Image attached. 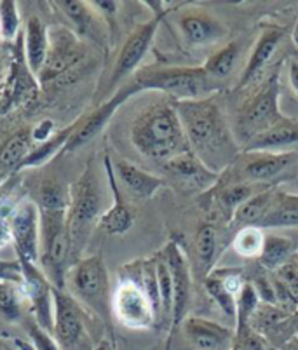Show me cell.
<instances>
[{
    "mask_svg": "<svg viewBox=\"0 0 298 350\" xmlns=\"http://www.w3.org/2000/svg\"><path fill=\"white\" fill-rule=\"evenodd\" d=\"M185 129L190 152L211 173L224 174L241 155L239 142L215 98L173 101Z\"/></svg>",
    "mask_w": 298,
    "mask_h": 350,
    "instance_id": "obj_1",
    "label": "cell"
},
{
    "mask_svg": "<svg viewBox=\"0 0 298 350\" xmlns=\"http://www.w3.org/2000/svg\"><path fill=\"white\" fill-rule=\"evenodd\" d=\"M131 139L139 154L164 164L190 152L178 110L170 101L148 105L133 122Z\"/></svg>",
    "mask_w": 298,
    "mask_h": 350,
    "instance_id": "obj_2",
    "label": "cell"
},
{
    "mask_svg": "<svg viewBox=\"0 0 298 350\" xmlns=\"http://www.w3.org/2000/svg\"><path fill=\"white\" fill-rule=\"evenodd\" d=\"M281 66H275L272 73L252 94L244 98L236 116V138L241 148L255 136L269 131L279 124L286 122L288 117L279 108L281 81H279Z\"/></svg>",
    "mask_w": 298,
    "mask_h": 350,
    "instance_id": "obj_3",
    "label": "cell"
},
{
    "mask_svg": "<svg viewBox=\"0 0 298 350\" xmlns=\"http://www.w3.org/2000/svg\"><path fill=\"white\" fill-rule=\"evenodd\" d=\"M141 91H161L173 101H194L213 98L220 91V82L213 81L202 66H167L145 70L136 75Z\"/></svg>",
    "mask_w": 298,
    "mask_h": 350,
    "instance_id": "obj_4",
    "label": "cell"
},
{
    "mask_svg": "<svg viewBox=\"0 0 298 350\" xmlns=\"http://www.w3.org/2000/svg\"><path fill=\"white\" fill-rule=\"evenodd\" d=\"M298 154L290 152H241L239 157L234 161L229 170L224 174H229V181L224 183H255V185H267L279 174H283L288 167L293 165Z\"/></svg>",
    "mask_w": 298,
    "mask_h": 350,
    "instance_id": "obj_5",
    "label": "cell"
},
{
    "mask_svg": "<svg viewBox=\"0 0 298 350\" xmlns=\"http://www.w3.org/2000/svg\"><path fill=\"white\" fill-rule=\"evenodd\" d=\"M112 308L117 319L129 329H148L155 319V305L145 289L135 281H122L112 297Z\"/></svg>",
    "mask_w": 298,
    "mask_h": 350,
    "instance_id": "obj_6",
    "label": "cell"
},
{
    "mask_svg": "<svg viewBox=\"0 0 298 350\" xmlns=\"http://www.w3.org/2000/svg\"><path fill=\"white\" fill-rule=\"evenodd\" d=\"M101 199L98 192V185L93 174L87 171L81 181L77 183L75 190L74 206L68 218V232H70V246L79 250L81 244H84L87 232L96 221L98 213H100Z\"/></svg>",
    "mask_w": 298,
    "mask_h": 350,
    "instance_id": "obj_7",
    "label": "cell"
},
{
    "mask_svg": "<svg viewBox=\"0 0 298 350\" xmlns=\"http://www.w3.org/2000/svg\"><path fill=\"white\" fill-rule=\"evenodd\" d=\"M44 263L59 286L70 254V232L66 211H42Z\"/></svg>",
    "mask_w": 298,
    "mask_h": 350,
    "instance_id": "obj_8",
    "label": "cell"
},
{
    "mask_svg": "<svg viewBox=\"0 0 298 350\" xmlns=\"http://www.w3.org/2000/svg\"><path fill=\"white\" fill-rule=\"evenodd\" d=\"M74 288L79 297L94 308L100 316H109L112 307L109 289V275L103 262L98 256L87 258L75 267Z\"/></svg>",
    "mask_w": 298,
    "mask_h": 350,
    "instance_id": "obj_9",
    "label": "cell"
},
{
    "mask_svg": "<svg viewBox=\"0 0 298 350\" xmlns=\"http://www.w3.org/2000/svg\"><path fill=\"white\" fill-rule=\"evenodd\" d=\"M178 27L183 40L190 47H206L224 40L229 35L225 27L215 14L206 9H185L180 12Z\"/></svg>",
    "mask_w": 298,
    "mask_h": 350,
    "instance_id": "obj_10",
    "label": "cell"
},
{
    "mask_svg": "<svg viewBox=\"0 0 298 350\" xmlns=\"http://www.w3.org/2000/svg\"><path fill=\"white\" fill-rule=\"evenodd\" d=\"M164 260L173 279V326H180L187 319L192 298V275L185 254L178 244L170 243L164 250Z\"/></svg>",
    "mask_w": 298,
    "mask_h": 350,
    "instance_id": "obj_11",
    "label": "cell"
},
{
    "mask_svg": "<svg viewBox=\"0 0 298 350\" xmlns=\"http://www.w3.org/2000/svg\"><path fill=\"white\" fill-rule=\"evenodd\" d=\"M164 14H166V11L155 14L148 23L141 25V27H139L138 30H136L128 40H126L124 47H122L119 58H117L110 85H116L117 82H120L124 77H128L129 73L139 65V62L145 58V54H147L148 47H150L152 40H154L155 31H157V28H159Z\"/></svg>",
    "mask_w": 298,
    "mask_h": 350,
    "instance_id": "obj_12",
    "label": "cell"
},
{
    "mask_svg": "<svg viewBox=\"0 0 298 350\" xmlns=\"http://www.w3.org/2000/svg\"><path fill=\"white\" fill-rule=\"evenodd\" d=\"M286 33V28L279 27V25H262L260 27L258 39H256L255 46H253L252 53H249V58L246 62L243 73H241V79L237 82L236 89L248 88L252 82H255L260 77V73L264 72V68L271 62V58L277 51L279 44L284 40Z\"/></svg>",
    "mask_w": 298,
    "mask_h": 350,
    "instance_id": "obj_13",
    "label": "cell"
},
{
    "mask_svg": "<svg viewBox=\"0 0 298 350\" xmlns=\"http://www.w3.org/2000/svg\"><path fill=\"white\" fill-rule=\"evenodd\" d=\"M12 237L23 262L33 263L39 253V224L37 209L31 204L21 206L12 216Z\"/></svg>",
    "mask_w": 298,
    "mask_h": 350,
    "instance_id": "obj_14",
    "label": "cell"
},
{
    "mask_svg": "<svg viewBox=\"0 0 298 350\" xmlns=\"http://www.w3.org/2000/svg\"><path fill=\"white\" fill-rule=\"evenodd\" d=\"M55 307H56V324L55 333L58 342L63 347H75L84 336V324L81 321V312L74 300L63 295L59 289H55Z\"/></svg>",
    "mask_w": 298,
    "mask_h": 350,
    "instance_id": "obj_15",
    "label": "cell"
},
{
    "mask_svg": "<svg viewBox=\"0 0 298 350\" xmlns=\"http://www.w3.org/2000/svg\"><path fill=\"white\" fill-rule=\"evenodd\" d=\"M141 91V88H139L138 84H136V81L129 82V84H126L124 88H120L119 91H117L116 96L112 98L110 101H107L105 105H101L100 108H98L96 112L93 113V116L90 117V119L85 120V124L82 126L81 131L77 133V135L72 138V142H70L68 148L70 150H74V148H77V146L84 145V143L90 142L91 138H94V136L98 135V133L101 131V127L105 126V124L109 122L110 117L116 113L117 108L120 107V105L124 103L126 100H129V98L133 96V94L139 93Z\"/></svg>",
    "mask_w": 298,
    "mask_h": 350,
    "instance_id": "obj_16",
    "label": "cell"
},
{
    "mask_svg": "<svg viewBox=\"0 0 298 350\" xmlns=\"http://www.w3.org/2000/svg\"><path fill=\"white\" fill-rule=\"evenodd\" d=\"M185 336L198 350H218L232 340V331L202 317H187L183 321Z\"/></svg>",
    "mask_w": 298,
    "mask_h": 350,
    "instance_id": "obj_17",
    "label": "cell"
},
{
    "mask_svg": "<svg viewBox=\"0 0 298 350\" xmlns=\"http://www.w3.org/2000/svg\"><path fill=\"white\" fill-rule=\"evenodd\" d=\"M293 146H298V122L288 119L286 122L255 136L243 146V152H290Z\"/></svg>",
    "mask_w": 298,
    "mask_h": 350,
    "instance_id": "obj_18",
    "label": "cell"
},
{
    "mask_svg": "<svg viewBox=\"0 0 298 350\" xmlns=\"http://www.w3.org/2000/svg\"><path fill=\"white\" fill-rule=\"evenodd\" d=\"M23 275L25 281H27V291L30 295L31 301H33L40 327L53 329V323H51V293L46 279L40 275L39 270L35 269L30 262H23Z\"/></svg>",
    "mask_w": 298,
    "mask_h": 350,
    "instance_id": "obj_19",
    "label": "cell"
},
{
    "mask_svg": "<svg viewBox=\"0 0 298 350\" xmlns=\"http://www.w3.org/2000/svg\"><path fill=\"white\" fill-rule=\"evenodd\" d=\"M260 228L298 227V193L275 190L267 215L258 224Z\"/></svg>",
    "mask_w": 298,
    "mask_h": 350,
    "instance_id": "obj_20",
    "label": "cell"
},
{
    "mask_svg": "<svg viewBox=\"0 0 298 350\" xmlns=\"http://www.w3.org/2000/svg\"><path fill=\"white\" fill-rule=\"evenodd\" d=\"M116 171L128 192L136 199H150L163 187V180L147 171L139 170L131 162L120 161L116 164Z\"/></svg>",
    "mask_w": 298,
    "mask_h": 350,
    "instance_id": "obj_21",
    "label": "cell"
},
{
    "mask_svg": "<svg viewBox=\"0 0 298 350\" xmlns=\"http://www.w3.org/2000/svg\"><path fill=\"white\" fill-rule=\"evenodd\" d=\"M166 170L173 173L174 176H178L180 180L194 183L201 189H208L209 185L217 183V180L220 178V174L211 173L208 167H204V164L192 152L171 159L170 162H166Z\"/></svg>",
    "mask_w": 298,
    "mask_h": 350,
    "instance_id": "obj_22",
    "label": "cell"
},
{
    "mask_svg": "<svg viewBox=\"0 0 298 350\" xmlns=\"http://www.w3.org/2000/svg\"><path fill=\"white\" fill-rule=\"evenodd\" d=\"M82 58H84V49H81L70 35H63L56 39V42H53V53L46 65V77L59 75L65 70L77 66Z\"/></svg>",
    "mask_w": 298,
    "mask_h": 350,
    "instance_id": "obj_23",
    "label": "cell"
},
{
    "mask_svg": "<svg viewBox=\"0 0 298 350\" xmlns=\"http://www.w3.org/2000/svg\"><path fill=\"white\" fill-rule=\"evenodd\" d=\"M275 190L272 187L269 189L260 190L258 193H255L253 197H249L244 204H241L236 209L232 216V227H236L237 230L243 227H258V224L262 221L265 215H267L269 208L272 204V199H274Z\"/></svg>",
    "mask_w": 298,
    "mask_h": 350,
    "instance_id": "obj_24",
    "label": "cell"
},
{
    "mask_svg": "<svg viewBox=\"0 0 298 350\" xmlns=\"http://www.w3.org/2000/svg\"><path fill=\"white\" fill-rule=\"evenodd\" d=\"M107 167H109V174H110V185H112L113 190V206L109 209V211L105 213L100 219V227L103 228L107 234H126L129 228L133 227L135 224V213L126 206V202L120 199V193L117 190L116 180H113L112 173H110V165H109V159H107Z\"/></svg>",
    "mask_w": 298,
    "mask_h": 350,
    "instance_id": "obj_25",
    "label": "cell"
},
{
    "mask_svg": "<svg viewBox=\"0 0 298 350\" xmlns=\"http://www.w3.org/2000/svg\"><path fill=\"white\" fill-rule=\"evenodd\" d=\"M295 243L293 239L283 237V235H265V244L262 254H260L258 262L262 269L267 272H275L288 262H291L293 256Z\"/></svg>",
    "mask_w": 298,
    "mask_h": 350,
    "instance_id": "obj_26",
    "label": "cell"
},
{
    "mask_svg": "<svg viewBox=\"0 0 298 350\" xmlns=\"http://www.w3.org/2000/svg\"><path fill=\"white\" fill-rule=\"evenodd\" d=\"M271 185H255V183H221V187L218 189L217 200L220 208L224 209L227 219H232L234 213L239 208L241 204H244L249 197H253L255 193H258L260 190L269 189Z\"/></svg>",
    "mask_w": 298,
    "mask_h": 350,
    "instance_id": "obj_27",
    "label": "cell"
},
{
    "mask_svg": "<svg viewBox=\"0 0 298 350\" xmlns=\"http://www.w3.org/2000/svg\"><path fill=\"white\" fill-rule=\"evenodd\" d=\"M237 59H239V42H229L208 56L202 68L213 81L221 84V81H225L234 72Z\"/></svg>",
    "mask_w": 298,
    "mask_h": 350,
    "instance_id": "obj_28",
    "label": "cell"
},
{
    "mask_svg": "<svg viewBox=\"0 0 298 350\" xmlns=\"http://www.w3.org/2000/svg\"><path fill=\"white\" fill-rule=\"evenodd\" d=\"M265 244V234L264 228L255 227H243L236 232L232 239V250L239 254L241 258L246 260H255L260 258L262 250Z\"/></svg>",
    "mask_w": 298,
    "mask_h": 350,
    "instance_id": "obj_29",
    "label": "cell"
},
{
    "mask_svg": "<svg viewBox=\"0 0 298 350\" xmlns=\"http://www.w3.org/2000/svg\"><path fill=\"white\" fill-rule=\"evenodd\" d=\"M204 286L208 289L209 297L217 301L218 307L227 314L229 317H232L236 321L237 316V298L234 297L229 289L225 288L224 284V273L220 270H211L204 278Z\"/></svg>",
    "mask_w": 298,
    "mask_h": 350,
    "instance_id": "obj_30",
    "label": "cell"
},
{
    "mask_svg": "<svg viewBox=\"0 0 298 350\" xmlns=\"http://www.w3.org/2000/svg\"><path fill=\"white\" fill-rule=\"evenodd\" d=\"M27 53L28 62L33 72H39L44 65V59L47 56V40L44 33L42 23L37 18H31L28 21L27 30Z\"/></svg>",
    "mask_w": 298,
    "mask_h": 350,
    "instance_id": "obj_31",
    "label": "cell"
},
{
    "mask_svg": "<svg viewBox=\"0 0 298 350\" xmlns=\"http://www.w3.org/2000/svg\"><path fill=\"white\" fill-rule=\"evenodd\" d=\"M195 247H198V258L199 263H201V269L208 275L213 270L215 263H217L218 254V234L213 225L206 224L199 228Z\"/></svg>",
    "mask_w": 298,
    "mask_h": 350,
    "instance_id": "obj_32",
    "label": "cell"
},
{
    "mask_svg": "<svg viewBox=\"0 0 298 350\" xmlns=\"http://www.w3.org/2000/svg\"><path fill=\"white\" fill-rule=\"evenodd\" d=\"M260 305V297L256 289L253 288L252 282H244L241 289L239 297H237V316H236V336H243L249 326V319L255 314V310Z\"/></svg>",
    "mask_w": 298,
    "mask_h": 350,
    "instance_id": "obj_33",
    "label": "cell"
},
{
    "mask_svg": "<svg viewBox=\"0 0 298 350\" xmlns=\"http://www.w3.org/2000/svg\"><path fill=\"white\" fill-rule=\"evenodd\" d=\"M30 148V135L20 133L14 138L9 139L0 152V173L12 170L18 162L25 161V154Z\"/></svg>",
    "mask_w": 298,
    "mask_h": 350,
    "instance_id": "obj_34",
    "label": "cell"
},
{
    "mask_svg": "<svg viewBox=\"0 0 298 350\" xmlns=\"http://www.w3.org/2000/svg\"><path fill=\"white\" fill-rule=\"evenodd\" d=\"M155 270H157L161 308L164 310V314L173 316V279H171L170 267H167L164 256L161 260H155Z\"/></svg>",
    "mask_w": 298,
    "mask_h": 350,
    "instance_id": "obj_35",
    "label": "cell"
},
{
    "mask_svg": "<svg viewBox=\"0 0 298 350\" xmlns=\"http://www.w3.org/2000/svg\"><path fill=\"white\" fill-rule=\"evenodd\" d=\"M40 204L42 211H66L68 199L58 183H46L40 189Z\"/></svg>",
    "mask_w": 298,
    "mask_h": 350,
    "instance_id": "obj_36",
    "label": "cell"
},
{
    "mask_svg": "<svg viewBox=\"0 0 298 350\" xmlns=\"http://www.w3.org/2000/svg\"><path fill=\"white\" fill-rule=\"evenodd\" d=\"M0 316L8 321H18L20 317V305L16 300L12 288L0 281Z\"/></svg>",
    "mask_w": 298,
    "mask_h": 350,
    "instance_id": "obj_37",
    "label": "cell"
},
{
    "mask_svg": "<svg viewBox=\"0 0 298 350\" xmlns=\"http://www.w3.org/2000/svg\"><path fill=\"white\" fill-rule=\"evenodd\" d=\"M58 5H62L65 9L66 14L79 25L82 31H87L91 28V18H90V12L85 9L84 4L81 2H75V0H66V2H58Z\"/></svg>",
    "mask_w": 298,
    "mask_h": 350,
    "instance_id": "obj_38",
    "label": "cell"
},
{
    "mask_svg": "<svg viewBox=\"0 0 298 350\" xmlns=\"http://www.w3.org/2000/svg\"><path fill=\"white\" fill-rule=\"evenodd\" d=\"M275 275L284 282V286L290 289V293L295 297V300L298 301V265L297 263L288 262L286 265H283L279 270H275Z\"/></svg>",
    "mask_w": 298,
    "mask_h": 350,
    "instance_id": "obj_39",
    "label": "cell"
},
{
    "mask_svg": "<svg viewBox=\"0 0 298 350\" xmlns=\"http://www.w3.org/2000/svg\"><path fill=\"white\" fill-rule=\"evenodd\" d=\"M68 135H70V133H68V131H65V133H63L62 136H59V138L53 139V142L47 143L46 146H42V148H39V152H31V154L28 155V157H25L23 165H33V164H39L40 161H44V159L47 157V155H51V154H53V152H56V148H58V146L62 145L63 139H65L66 136H68Z\"/></svg>",
    "mask_w": 298,
    "mask_h": 350,
    "instance_id": "obj_40",
    "label": "cell"
},
{
    "mask_svg": "<svg viewBox=\"0 0 298 350\" xmlns=\"http://www.w3.org/2000/svg\"><path fill=\"white\" fill-rule=\"evenodd\" d=\"M0 16H2V27H4L5 37H11L16 31V12H14V4L12 2H2L0 4Z\"/></svg>",
    "mask_w": 298,
    "mask_h": 350,
    "instance_id": "obj_41",
    "label": "cell"
},
{
    "mask_svg": "<svg viewBox=\"0 0 298 350\" xmlns=\"http://www.w3.org/2000/svg\"><path fill=\"white\" fill-rule=\"evenodd\" d=\"M30 336L31 340H33V345L37 347V350H58V347H56L55 342L51 340V336L46 335V331H44L42 327L31 326Z\"/></svg>",
    "mask_w": 298,
    "mask_h": 350,
    "instance_id": "obj_42",
    "label": "cell"
},
{
    "mask_svg": "<svg viewBox=\"0 0 298 350\" xmlns=\"http://www.w3.org/2000/svg\"><path fill=\"white\" fill-rule=\"evenodd\" d=\"M23 269L16 262H0V281H20Z\"/></svg>",
    "mask_w": 298,
    "mask_h": 350,
    "instance_id": "obj_43",
    "label": "cell"
},
{
    "mask_svg": "<svg viewBox=\"0 0 298 350\" xmlns=\"http://www.w3.org/2000/svg\"><path fill=\"white\" fill-rule=\"evenodd\" d=\"M286 77L293 93L298 96V62L293 58L286 59Z\"/></svg>",
    "mask_w": 298,
    "mask_h": 350,
    "instance_id": "obj_44",
    "label": "cell"
},
{
    "mask_svg": "<svg viewBox=\"0 0 298 350\" xmlns=\"http://www.w3.org/2000/svg\"><path fill=\"white\" fill-rule=\"evenodd\" d=\"M12 239V227L9 221L4 218H0V247H4L5 244Z\"/></svg>",
    "mask_w": 298,
    "mask_h": 350,
    "instance_id": "obj_45",
    "label": "cell"
},
{
    "mask_svg": "<svg viewBox=\"0 0 298 350\" xmlns=\"http://www.w3.org/2000/svg\"><path fill=\"white\" fill-rule=\"evenodd\" d=\"M51 129V124L49 122H44V127L42 129H37V131H35V138H46V135H47V131H49Z\"/></svg>",
    "mask_w": 298,
    "mask_h": 350,
    "instance_id": "obj_46",
    "label": "cell"
},
{
    "mask_svg": "<svg viewBox=\"0 0 298 350\" xmlns=\"http://www.w3.org/2000/svg\"><path fill=\"white\" fill-rule=\"evenodd\" d=\"M286 350H298V335H293L286 342Z\"/></svg>",
    "mask_w": 298,
    "mask_h": 350,
    "instance_id": "obj_47",
    "label": "cell"
},
{
    "mask_svg": "<svg viewBox=\"0 0 298 350\" xmlns=\"http://www.w3.org/2000/svg\"><path fill=\"white\" fill-rule=\"evenodd\" d=\"M290 324H291V329L295 331V335H298V308L295 310L293 316L290 317Z\"/></svg>",
    "mask_w": 298,
    "mask_h": 350,
    "instance_id": "obj_48",
    "label": "cell"
},
{
    "mask_svg": "<svg viewBox=\"0 0 298 350\" xmlns=\"http://www.w3.org/2000/svg\"><path fill=\"white\" fill-rule=\"evenodd\" d=\"M94 350H112V347H110L109 342H103L100 347H98V349H94Z\"/></svg>",
    "mask_w": 298,
    "mask_h": 350,
    "instance_id": "obj_49",
    "label": "cell"
},
{
    "mask_svg": "<svg viewBox=\"0 0 298 350\" xmlns=\"http://www.w3.org/2000/svg\"><path fill=\"white\" fill-rule=\"evenodd\" d=\"M293 40H295V44H297V47H298V21H297V25H295V30H293Z\"/></svg>",
    "mask_w": 298,
    "mask_h": 350,
    "instance_id": "obj_50",
    "label": "cell"
},
{
    "mask_svg": "<svg viewBox=\"0 0 298 350\" xmlns=\"http://www.w3.org/2000/svg\"><path fill=\"white\" fill-rule=\"evenodd\" d=\"M232 350H244V347H243V343H241V340L236 338V343H234Z\"/></svg>",
    "mask_w": 298,
    "mask_h": 350,
    "instance_id": "obj_51",
    "label": "cell"
},
{
    "mask_svg": "<svg viewBox=\"0 0 298 350\" xmlns=\"http://www.w3.org/2000/svg\"><path fill=\"white\" fill-rule=\"evenodd\" d=\"M293 185H295V187H297V189H298V178H297V180H295V181H293Z\"/></svg>",
    "mask_w": 298,
    "mask_h": 350,
    "instance_id": "obj_52",
    "label": "cell"
},
{
    "mask_svg": "<svg viewBox=\"0 0 298 350\" xmlns=\"http://www.w3.org/2000/svg\"><path fill=\"white\" fill-rule=\"evenodd\" d=\"M297 265H298V263H297Z\"/></svg>",
    "mask_w": 298,
    "mask_h": 350,
    "instance_id": "obj_53",
    "label": "cell"
}]
</instances>
